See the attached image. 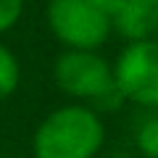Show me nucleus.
Here are the masks:
<instances>
[{"label": "nucleus", "instance_id": "f257e3e1", "mask_svg": "<svg viewBox=\"0 0 158 158\" xmlns=\"http://www.w3.org/2000/svg\"><path fill=\"white\" fill-rule=\"evenodd\" d=\"M106 127L87 106L53 111L32 137L34 158H95L103 148Z\"/></svg>", "mask_w": 158, "mask_h": 158}, {"label": "nucleus", "instance_id": "f03ea898", "mask_svg": "<svg viewBox=\"0 0 158 158\" xmlns=\"http://www.w3.org/2000/svg\"><path fill=\"white\" fill-rule=\"evenodd\" d=\"M53 79L66 95L92 100L100 111H111L124 100L116 87V79H113V69L95 50L61 53L53 66Z\"/></svg>", "mask_w": 158, "mask_h": 158}, {"label": "nucleus", "instance_id": "7ed1b4c3", "mask_svg": "<svg viewBox=\"0 0 158 158\" xmlns=\"http://www.w3.org/2000/svg\"><path fill=\"white\" fill-rule=\"evenodd\" d=\"M48 27L69 50H95L111 37V19L90 0H50Z\"/></svg>", "mask_w": 158, "mask_h": 158}, {"label": "nucleus", "instance_id": "20e7f679", "mask_svg": "<svg viewBox=\"0 0 158 158\" xmlns=\"http://www.w3.org/2000/svg\"><path fill=\"white\" fill-rule=\"evenodd\" d=\"M113 79L124 100L158 108V40L129 42L113 66Z\"/></svg>", "mask_w": 158, "mask_h": 158}, {"label": "nucleus", "instance_id": "39448f33", "mask_svg": "<svg viewBox=\"0 0 158 158\" xmlns=\"http://www.w3.org/2000/svg\"><path fill=\"white\" fill-rule=\"evenodd\" d=\"M111 27L129 42L158 37V0H124Z\"/></svg>", "mask_w": 158, "mask_h": 158}, {"label": "nucleus", "instance_id": "423d86ee", "mask_svg": "<svg viewBox=\"0 0 158 158\" xmlns=\"http://www.w3.org/2000/svg\"><path fill=\"white\" fill-rule=\"evenodd\" d=\"M19 77H21V69H19L16 56L0 42V100L16 92Z\"/></svg>", "mask_w": 158, "mask_h": 158}, {"label": "nucleus", "instance_id": "0eeeda50", "mask_svg": "<svg viewBox=\"0 0 158 158\" xmlns=\"http://www.w3.org/2000/svg\"><path fill=\"white\" fill-rule=\"evenodd\" d=\"M137 148L145 158H158V116H148L137 129Z\"/></svg>", "mask_w": 158, "mask_h": 158}, {"label": "nucleus", "instance_id": "6e6552de", "mask_svg": "<svg viewBox=\"0 0 158 158\" xmlns=\"http://www.w3.org/2000/svg\"><path fill=\"white\" fill-rule=\"evenodd\" d=\"M24 13V0H0V34L8 32Z\"/></svg>", "mask_w": 158, "mask_h": 158}, {"label": "nucleus", "instance_id": "1a4fd4ad", "mask_svg": "<svg viewBox=\"0 0 158 158\" xmlns=\"http://www.w3.org/2000/svg\"><path fill=\"white\" fill-rule=\"evenodd\" d=\"M90 3L98 8V11H103L108 19H113V16H116V11L124 6V0H90Z\"/></svg>", "mask_w": 158, "mask_h": 158}]
</instances>
